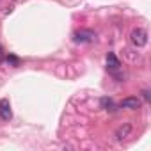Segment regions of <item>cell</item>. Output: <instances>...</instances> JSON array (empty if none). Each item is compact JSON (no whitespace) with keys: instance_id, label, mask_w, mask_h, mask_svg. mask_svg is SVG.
Wrapping results in <instances>:
<instances>
[{"instance_id":"6da1fadb","label":"cell","mask_w":151,"mask_h":151,"mask_svg":"<svg viewBox=\"0 0 151 151\" xmlns=\"http://www.w3.org/2000/svg\"><path fill=\"white\" fill-rule=\"evenodd\" d=\"M130 41H132V45H133V46L142 48V46H146V45H147V32H146L144 29L137 27V29H133V30H132V34H130Z\"/></svg>"},{"instance_id":"7a4b0ae2","label":"cell","mask_w":151,"mask_h":151,"mask_svg":"<svg viewBox=\"0 0 151 151\" xmlns=\"http://www.w3.org/2000/svg\"><path fill=\"white\" fill-rule=\"evenodd\" d=\"M96 39V34L91 29H80L73 34V41L75 43H93Z\"/></svg>"},{"instance_id":"3957f363","label":"cell","mask_w":151,"mask_h":151,"mask_svg":"<svg viewBox=\"0 0 151 151\" xmlns=\"http://www.w3.org/2000/svg\"><path fill=\"white\" fill-rule=\"evenodd\" d=\"M132 130H133V126H132L130 123H123V124L116 130V139H117V140H124V139H128L130 133H132Z\"/></svg>"},{"instance_id":"277c9868","label":"cell","mask_w":151,"mask_h":151,"mask_svg":"<svg viewBox=\"0 0 151 151\" xmlns=\"http://www.w3.org/2000/svg\"><path fill=\"white\" fill-rule=\"evenodd\" d=\"M0 117L2 119H6V121H9L11 117H13V112H11V103H9V100H0Z\"/></svg>"},{"instance_id":"5b68a950","label":"cell","mask_w":151,"mask_h":151,"mask_svg":"<svg viewBox=\"0 0 151 151\" xmlns=\"http://www.w3.org/2000/svg\"><path fill=\"white\" fill-rule=\"evenodd\" d=\"M121 107H123V109H128V110H137V109H140V100L135 98V96L124 98V100L121 101Z\"/></svg>"},{"instance_id":"8992f818","label":"cell","mask_w":151,"mask_h":151,"mask_svg":"<svg viewBox=\"0 0 151 151\" xmlns=\"http://www.w3.org/2000/svg\"><path fill=\"white\" fill-rule=\"evenodd\" d=\"M107 68L112 69V71H116V69L121 68V60H119V59L116 57V53H112V52L107 53Z\"/></svg>"},{"instance_id":"52a82bcc","label":"cell","mask_w":151,"mask_h":151,"mask_svg":"<svg viewBox=\"0 0 151 151\" xmlns=\"http://www.w3.org/2000/svg\"><path fill=\"white\" fill-rule=\"evenodd\" d=\"M7 64H11L13 68H16V66H20V59L14 57V55H7Z\"/></svg>"},{"instance_id":"ba28073f","label":"cell","mask_w":151,"mask_h":151,"mask_svg":"<svg viewBox=\"0 0 151 151\" xmlns=\"http://www.w3.org/2000/svg\"><path fill=\"white\" fill-rule=\"evenodd\" d=\"M142 96H144L146 101H149V91H142Z\"/></svg>"},{"instance_id":"9c48e42d","label":"cell","mask_w":151,"mask_h":151,"mask_svg":"<svg viewBox=\"0 0 151 151\" xmlns=\"http://www.w3.org/2000/svg\"><path fill=\"white\" fill-rule=\"evenodd\" d=\"M2 57H4V48L0 46V59H2Z\"/></svg>"}]
</instances>
